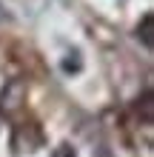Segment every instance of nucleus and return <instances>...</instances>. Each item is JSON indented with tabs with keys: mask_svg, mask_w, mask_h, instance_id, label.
<instances>
[{
	"mask_svg": "<svg viewBox=\"0 0 154 157\" xmlns=\"http://www.w3.org/2000/svg\"><path fill=\"white\" fill-rule=\"evenodd\" d=\"M0 17H3V14H0Z\"/></svg>",
	"mask_w": 154,
	"mask_h": 157,
	"instance_id": "39448f33",
	"label": "nucleus"
},
{
	"mask_svg": "<svg viewBox=\"0 0 154 157\" xmlns=\"http://www.w3.org/2000/svg\"><path fill=\"white\" fill-rule=\"evenodd\" d=\"M51 157H77V154H74V149H69V146H57Z\"/></svg>",
	"mask_w": 154,
	"mask_h": 157,
	"instance_id": "7ed1b4c3",
	"label": "nucleus"
},
{
	"mask_svg": "<svg viewBox=\"0 0 154 157\" xmlns=\"http://www.w3.org/2000/svg\"><path fill=\"white\" fill-rule=\"evenodd\" d=\"M137 37H140V43L146 46V49H151V14H146L143 23L137 26Z\"/></svg>",
	"mask_w": 154,
	"mask_h": 157,
	"instance_id": "f257e3e1",
	"label": "nucleus"
},
{
	"mask_svg": "<svg viewBox=\"0 0 154 157\" xmlns=\"http://www.w3.org/2000/svg\"><path fill=\"white\" fill-rule=\"evenodd\" d=\"M63 71H80V52H69L63 60Z\"/></svg>",
	"mask_w": 154,
	"mask_h": 157,
	"instance_id": "f03ea898",
	"label": "nucleus"
},
{
	"mask_svg": "<svg viewBox=\"0 0 154 157\" xmlns=\"http://www.w3.org/2000/svg\"><path fill=\"white\" fill-rule=\"evenodd\" d=\"M94 157H111V151H108V149H106V146H100V149H97V151H94Z\"/></svg>",
	"mask_w": 154,
	"mask_h": 157,
	"instance_id": "20e7f679",
	"label": "nucleus"
}]
</instances>
